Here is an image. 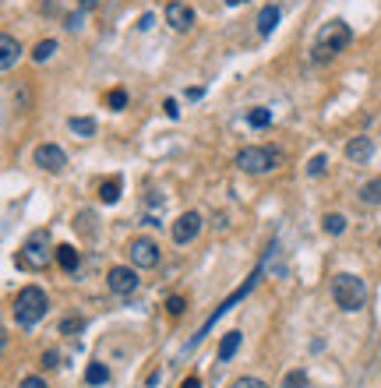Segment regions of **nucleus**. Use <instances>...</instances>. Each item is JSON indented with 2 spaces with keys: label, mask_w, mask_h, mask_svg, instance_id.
<instances>
[{
  "label": "nucleus",
  "mask_w": 381,
  "mask_h": 388,
  "mask_svg": "<svg viewBox=\"0 0 381 388\" xmlns=\"http://www.w3.org/2000/svg\"><path fill=\"white\" fill-rule=\"evenodd\" d=\"M61 328H64V332H78V328H81V321H78V318H68Z\"/></svg>",
  "instance_id": "obj_33"
},
{
  "label": "nucleus",
  "mask_w": 381,
  "mask_h": 388,
  "mask_svg": "<svg viewBox=\"0 0 381 388\" xmlns=\"http://www.w3.org/2000/svg\"><path fill=\"white\" fill-rule=\"evenodd\" d=\"M68 29H71V32L81 29V15H71V18H68Z\"/></svg>",
  "instance_id": "obj_35"
},
{
  "label": "nucleus",
  "mask_w": 381,
  "mask_h": 388,
  "mask_svg": "<svg viewBox=\"0 0 381 388\" xmlns=\"http://www.w3.org/2000/svg\"><path fill=\"white\" fill-rule=\"evenodd\" d=\"M166 25L173 32H187L194 25V11L184 4V0H170V4H166Z\"/></svg>",
  "instance_id": "obj_9"
},
{
  "label": "nucleus",
  "mask_w": 381,
  "mask_h": 388,
  "mask_svg": "<svg viewBox=\"0 0 381 388\" xmlns=\"http://www.w3.org/2000/svg\"><path fill=\"white\" fill-rule=\"evenodd\" d=\"M226 4H230V8H237V4H247V0H226Z\"/></svg>",
  "instance_id": "obj_38"
},
{
  "label": "nucleus",
  "mask_w": 381,
  "mask_h": 388,
  "mask_svg": "<svg viewBox=\"0 0 381 388\" xmlns=\"http://www.w3.org/2000/svg\"><path fill=\"white\" fill-rule=\"evenodd\" d=\"M283 385H286V388H307V374H304V371H290Z\"/></svg>",
  "instance_id": "obj_25"
},
{
  "label": "nucleus",
  "mask_w": 381,
  "mask_h": 388,
  "mask_svg": "<svg viewBox=\"0 0 381 388\" xmlns=\"http://www.w3.org/2000/svg\"><path fill=\"white\" fill-rule=\"evenodd\" d=\"M106 286H110L117 297H131L138 290V272L131 265H114L110 272H106Z\"/></svg>",
  "instance_id": "obj_7"
},
{
  "label": "nucleus",
  "mask_w": 381,
  "mask_h": 388,
  "mask_svg": "<svg viewBox=\"0 0 381 388\" xmlns=\"http://www.w3.org/2000/svg\"><path fill=\"white\" fill-rule=\"evenodd\" d=\"M78 261H81V254H78L71 244H61V247H57V265H61L64 272H75Z\"/></svg>",
  "instance_id": "obj_16"
},
{
  "label": "nucleus",
  "mask_w": 381,
  "mask_h": 388,
  "mask_svg": "<svg viewBox=\"0 0 381 388\" xmlns=\"http://www.w3.org/2000/svg\"><path fill=\"white\" fill-rule=\"evenodd\" d=\"M279 152H272V148H261V145H247L237 152V166L244 173H268V170H276L279 166Z\"/></svg>",
  "instance_id": "obj_5"
},
{
  "label": "nucleus",
  "mask_w": 381,
  "mask_h": 388,
  "mask_svg": "<svg viewBox=\"0 0 381 388\" xmlns=\"http://www.w3.org/2000/svg\"><path fill=\"white\" fill-rule=\"evenodd\" d=\"M240 332H226V336H223V343H219V360L226 364V360H233L237 357V350H240Z\"/></svg>",
  "instance_id": "obj_15"
},
{
  "label": "nucleus",
  "mask_w": 381,
  "mask_h": 388,
  "mask_svg": "<svg viewBox=\"0 0 381 388\" xmlns=\"http://www.w3.org/2000/svg\"><path fill=\"white\" fill-rule=\"evenodd\" d=\"M230 388H268V385H265L261 378H237Z\"/></svg>",
  "instance_id": "obj_26"
},
{
  "label": "nucleus",
  "mask_w": 381,
  "mask_h": 388,
  "mask_svg": "<svg viewBox=\"0 0 381 388\" xmlns=\"http://www.w3.org/2000/svg\"><path fill=\"white\" fill-rule=\"evenodd\" d=\"M371 152H374V145H371V138H364V134H357V138L346 141V159H350V162H367Z\"/></svg>",
  "instance_id": "obj_12"
},
{
  "label": "nucleus",
  "mask_w": 381,
  "mask_h": 388,
  "mask_svg": "<svg viewBox=\"0 0 381 388\" xmlns=\"http://www.w3.org/2000/svg\"><path fill=\"white\" fill-rule=\"evenodd\" d=\"M138 29H141V32H148V29H152V15H145V18L138 22Z\"/></svg>",
  "instance_id": "obj_36"
},
{
  "label": "nucleus",
  "mask_w": 381,
  "mask_h": 388,
  "mask_svg": "<svg viewBox=\"0 0 381 388\" xmlns=\"http://www.w3.org/2000/svg\"><path fill=\"white\" fill-rule=\"evenodd\" d=\"M46 307H49V300H46V290H39V286H25L15 297V318H18L22 328L39 325L42 314H46Z\"/></svg>",
  "instance_id": "obj_3"
},
{
  "label": "nucleus",
  "mask_w": 381,
  "mask_h": 388,
  "mask_svg": "<svg viewBox=\"0 0 381 388\" xmlns=\"http://www.w3.org/2000/svg\"><path fill=\"white\" fill-rule=\"evenodd\" d=\"M53 53H57V42H53V39H42V42L32 49V61H36V64H46Z\"/></svg>",
  "instance_id": "obj_20"
},
{
  "label": "nucleus",
  "mask_w": 381,
  "mask_h": 388,
  "mask_svg": "<svg viewBox=\"0 0 381 388\" xmlns=\"http://www.w3.org/2000/svg\"><path fill=\"white\" fill-rule=\"evenodd\" d=\"M68 127H71L75 134H81V138H92V134H95V121H92V117H71Z\"/></svg>",
  "instance_id": "obj_17"
},
{
  "label": "nucleus",
  "mask_w": 381,
  "mask_h": 388,
  "mask_svg": "<svg viewBox=\"0 0 381 388\" xmlns=\"http://www.w3.org/2000/svg\"><path fill=\"white\" fill-rule=\"evenodd\" d=\"M353 32L346 22H329L321 32H318V42H314V61H332L350 46Z\"/></svg>",
  "instance_id": "obj_2"
},
{
  "label": "nucleus",
  "mask_w": 381,
  "mask_h": 388,
  "mask_svg": "<svg viewBox=\"0 0 381 388\" xmlns=\"http://www.w3.org/2000/svg\"><path fill=\"white\" fill-rule=\"evenodd\" d=\"M57 360H61V353H57V350H46V353H42V367H46V371H53V367H61Z\"/></svg>",
  "instance_id": "obj_27"
},
{
  "label": "nucleus",
  "mask_w": 381,
  "mask_h": 388,
  "mask_svg": "<svg viewBox=\"0 0 381 388\" xmlns=\"http://www.w3.org/2000/svg\"><path fill=\"white\" fill-rule=\"evenodd\" d=\"M78 4H81V8H85V11H92V8H95V4H99V0H78Z\"/></svg>",
  "instance_id": "obj_37"
},
{
  "label": "nucleus",
  "mask_w": 381,
  "mask_h": 388,
  "mask_svg": "<svg viewBox=\"0 0 381 388\" xmlns=\"http://www.w3.org/2000/svg\"><path fill=\"white\" fill-rule=\"evenodd\" d=\"M180 388H201V378H194V374H191V378H184V381H180Z\"/></svg>",
  "instance_id": "obj_34"
},
{
  "label": "nucleus",
  "mask_w": 381,
  "mask_h": 388,
  "mask_svg": "<svg viewBox=\"0 0 381 388\" xmlns=\"http://www.w3.org/2000/svg\"><path fill=\"white\" fill-rule=\"evenodd\" d=\"M49 258H57V247H53L49 230H32V233L25 237V244L18 247L15 265H18L22 272H42V268L49 265Z\"/></svg>",
  "instance_id": "obj_1"
},
{
  "label": "nucleus",
  "mask_w": 381,
  "mask_h": 388,
  "mask_svg": "<svg viewBox=\"0 0 381 388\" xmlns=\"http://www.w3.org/2000/svg\"><path fill=\"white\" fill-rule=\"evenodd\" d=\"M360 201L364 205H381V180H367L360 187Z\"/></svg>",
  "instance_id": "obj_18"
},
{
  "label": "nucleus",
  "mask_w": 381,
  "mask_h": 388,
  "mask_svg": "<svg viewBox=\"0 0 381 388\" xmlns=\"http://www.w3.org/2000/svg\"><path fill=\"white\" fill-rule=\"evenodd\" d=\"M325 233H332V237L346 233V215H339V212H332V215H325Z\"/></svg>",
  "instance_id": "obj_22"
},
{
  "label": "nucleus",
  "mask_w": 381,
  "mask_h": 388,
  "mask_svg": "<svg viewBox=\"0 0 381 388\" xmlns=\"http://www.w3.org/2000/svg\"><path fill=\"white\" fill-rule=\"evenodd\" d=\"M364 297H367V286H364L360 275L339 272L336 279H332V300H336V307H343V311H360V307H364Z\"/></svg>",
  "instance_id": "obj_4"
},
{
  "label": "nucleus",
  "mask_w": 381,
  "mask_h": 388,
  "mask_svg": "<svg viewBox=\"0 0 381 388\" xmlns=\"http://www.w3.org/2000/svg\"><path fill=\"white\" fill-rule=\"evenodd\" d=\"M106 106H110V109H124V106H127V92H124V88L106 92Z\"/></svg>",
  "instance_id": "obj_24"
},
{
  "label": "nucleus",
  "mask_w": 381,
  "mask_h": 388,
  "mask_svg": "<svg viewBox=\"0 0 381 388\" xmlns=\"http://www.w3.org/2000/svg\"><path fill=\"white\" fill-rule=\"evenodd\" d=\"M36 166L46 173H64V166H68V152L61 145H39L36 148Z\"/></svg>",
  "instance_id": "obj_8"
},
{
  "label": "nucleus",
  "mask_w": 381,
  "mask_h": 388,
  "mask_svg": "<svg viewBox=\"0 0 381 388\" xmlns=\"http://www.w3.org/2000/svg\"><path fill=\"white\" fill-rule=\"evenodd\" d=\"M18 388H46V378H39V374H29V378H22V385Z\"/></svg>",
  "instance_id": "obj_28"
},
{
  "label": "nucleus",
  "mask_w": 381,
  "mask_h": 388,
  "mask_svg": "<svg viewBox=\"0 0 381 388\" xmlns=\"http://www.w3.org/2000/svg\"><path fill=\"white\" fill-rule=\"evenodd\" d=\"M325 170H329V155H325V152H318V155L307 162V177H321Z\"/></svg>",
  "instance_id": "obj_23"
},
{
  "label": "nucleus",
  "mask_w": 381,
  "mask_h": 388,
  "mask_svg": "<svg viewBox=\"0 0 381 388\" xmlns=\"http://www.w3.org/2000/svg\"><path fill=\"white\" fill-rule=\"evenodd\" d=\"M166 311H170L173 318H177V314H184V297H170V300H166Z\"/></svg>",
  "instance_id": "obj_30"
},
{
  "label": "nucleus",
  "mask_w": 381,
  "mask_h": 388,
  "mask_svg": "<svg viewBox=\"0 0 381 388\" xmlns=\"http://www.w3.org/2000/svg\"><path fill=\"white\" fill-rule=\"evenodd\" d=\"M106 378H110L106 364H88V367H85V381H88V385H106Z\"/></svg>",
  "instance_id": "obj_21"
},
{
  "label": "nucleus",
  "mask_w": 381,
  "mask_h": 388,
  "mask_svg": "<svg viewBox=\"0 0 381 388\" xmlns=\"http://www.w3.org/2000/svg\"><path fill=\"white\" fill-rule=\"evenodd\" d=\"M127 254H131V265H134V268H155V265L162 261L159 244L148 240V237H134V240L127 244Z\"/></svg>",
  "instance_id": "obj_6"
},
{
  "label": "nucleus",
  "mask_w": 381,
  "mask_h": 388,
  "mask_svg": "<svg viewBox=\"0 0 381 388\" xmlns=\"http://www.w3.org/2000/svg\"><path fill=\"white\" fill-rule=\"evenodd\" d=\"M15 102H18V109H29V92L18 88V92H15Z\"/></svg>",
  "instance_id": "obj_32"
},
{
  "label": "nucleus",
  "mask_w": 381,
  "mask_h": 388,
  "mask_svg": "<svg viewBox=\"0 0 381 388\" xmlns=\"http://www.w3.org/2000/svg\"><path fill=\"white\" fill-rule=\"evenodd\" d=\"M276 25H279V8L276 4H268V8L258 11V36H272Z\"/></svg>",
  "instance_id": "obj_13"
},
{
  "label": "nucleus",
  "mask_w": 381,
  "mask_h": 388,
  "mask_svg": "<svg viewBox=\"0 0 381 388\" xmlns=\"http://www.w3.org/2000/svg\"><path fill=\"white\" fill-rule=\"evenodd\" d=\"M162 114H166L170 121H177V117H180V109H177V99H166V102H162Z\"/></svg>",
  "instance_id": "obj_31"
},
{
  "label": "nucleus",
  "mask_w": 381,
  "mask_h": 388,
  "mask_svg": "<svg viewBox=\"0 0 381 388\" xmlns=\"http://www.w3.org/2000/svg\"><path fill=\"white\" fill-rule=\"evenodd\" d=\"M78 223H81V233H85V237H92V233H95V230L88 226V223H92V212H88V208H85V212H78Z\"/></svg>",
  "instance_id": "obj_29"
},
{
  "label": "nucleus",
  "mask_w": 381,
  "mask_h": 388,
  "mask_svg": "<svg viewBox=\"0 0 381 388\" xmlns=\"http://www.w3.org/2000/svg\"><path fill=\"white\" fill-rule=\"evenodd\" d=\"M99 198H102V205H117L120 201V177H106L99 184Z\"/></svg>",
  "instance_id": "obj_14"
},
{
  "label": "nucleus",
  "mask_w": 381,
  "mask_h": 388,
  "mask_svg": "<svg viewBox=\"0 0 381 388\" xmlns=\"http://www.w3.org/2000/svg\"><path fill=\"white\" fill-rule=\"evenodd\" d=\"M18 57H22V46H18V39L4 32V36H0V68L11 71V68L18 64Z\"/></svg>",
  "instance_id": "obj_11"
},
{
  "label": "nucleus",
  "mask_w": 381,
  "mask_h": 388,
  "mask_svg": "<svg viewBox=\"0 0 381 388\" xmlns=\"http://www.w3.org/2000/svg\"><path fill=\"white\" fill-rule=\"evenodd\" d=\"M247 124H251V127H258V131H261V127H268V124H272V109L254 106L251 114H247Z\"/></svg>",
  "instance_id": "obj_19"
},
{
  "label": "nucleus",
  "mask_w": 381,
  "mask_h": 388,
  "mask_svg": "<svg viewBox=\"0 0 381 388\" xmlns=\"http://www.w3.org/2000/svg\"><path fill=\"white\" fill-rule=\"evenodd\" d=\"M198 233H201V215L198 212H184L177 223H173V240L177 244H191Z\"/></svg>",
  "instance_id": "obj_10"
}]
</instances>
